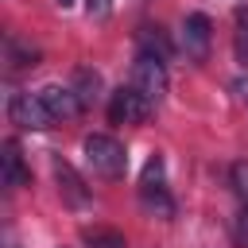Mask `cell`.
Listing matches in <instances>:
<instances>
[{
    "label": "cell",
    "mask_w": 248,
    "mask_h": 248,
    "mask_svg": "<svg viewBox=\"0 0 248 248\" xmlns=\"http://www.w3.org/2000/svg\"><path fill=\"white\" fill-rule=\"evenodd\" d=\"M70 89H74V97H78V101H81V108H85V105H93V101L101 97V74H97L93 66H78V70H74Z\"/></svg>",
    "instance_id": "30bf717a"
},
{
    "label": "cell",
    "mask_w": 248,
    "mask_h": 248,
    "mask_svg": "<svg viewBox=\"0 0 248 248\" xmlns=\"http://www.w3.org/2000/svg\"><path fill=\"white\" fill-rule=\"evenodd\" d=\"M147 112H151V101L132 85H120L108 97V120L112 124H140V120H147Z\"/></svg>",
    "instance_id": "5b68a950"
},
{
    "label": "cell",
    "mask_w": 248,
    "mask_h": 248,
    "mask_svg": "<svg viewBox=\"0 0 248 248\" xmlns=\"http://www.w3.org/2000/svg\"><path fill=\"white\" fill-rule=\"evenodd\" d=\"M132 89H140V93L155 105V101L167 93V70H163V58L140 50L136 62H132Z\"/></svg>",
    "instance_id": "3957f363"
},
{
    "label": "cell",
    "mask_w": 248,
    "mask_h": 248,
    "mask_svg": "<svg viewBox=\"0 0 248 248\" xmlns=\"http://www.w3.org/2000/svg\"><path fill=\"white\" fill-rule=\"evenodd\" d=\"M85 12H89L93 19H105V16L112 12V0H85Z\"/></svg>",
    "instance_id": "2e32d148"
},
{
    "label": "cell",
    "mask_w": 248,
    "mask_h": 248,
    "mask_svg": "<svg viewBox=\"0 0 248 248\" xmlns=\"http://www.w3.org/2000/svg\"><path fill=\"white\" fill-rule=\"evenodd\" d=\"M236 54L248 62V8H236Z\"/></svg>",
    "instance_id": "5bb4252c"
},
{
    "label": "cell",
    "mask_w": 248,
    "mask_h": 248,
    "mask_svg": "<svg viewBox=\"0 0 248 248\" xmlns=\"http://www.w3.org/2000/svg\"><path fill=\"white\" fill-rule=\"evenodd\" d=\"M8 120L16 128H23V132H43V128L54 124L50 112H46V105L39 101V93H16L8 101Z\"/></svg>",
    "instance_id": "277c9868"
},
{
    "label": "cell",
    "mask_w": 248,
    "mask_h": 248,
    "mask_svg": "<svg viewBox=\"0 0 248 248\" xmlns=\"http://www.w3.org/2000/svg\"><path fill=\"white\" fill-rule=\"evenodd\" d=\"M229 178H232V190H236L240 205H248V163H232L229 167Z\"/></svg>",
    "instance_id": "4fadbf2b"
},
{
    "label": "cell",
    "mask_w": 248,
    "mask_h": 248,
    "mask_svg": "<svg viewBox=\"0 0 248 248\" xmlns=\"http://www.w3.org/2000/svg\"><path fill=\"white\" fill-rule=\"evenodd\" d=\"M0 167H4V186L8 190H19L27 186V167H23V155H19V143L16 140H4L0 143Z\"/></svg>",
    "instance_id": "9c48e42d"
},
{
    "label": "cell",
    "mask_w": 248,
    "mask_h": 248,
    "mask_svg": "<svg viewBox=\"0 0 248 248\" xmlns=\"http://www.w3.org/2000/svg\"><path fill=\"white\" fill-rule=\"evenodd\" d=\"M232 93H236L240 101H248V78H236V81H232Z\"/></svg>",
    "instance_id": "e0dca14e"
},
{
    "label": "cell",
    "mask_w": 248,
    "mask_h": 248,
    "mask_svg": "<svg viewBox=\"0 0 248 248\" xmlns=\"http://www.w3.org/2000/svg\"><path fill=\"white\" fill-rule=\"evenodd\" d=\"M81 151H85V163L93 167V174H101V178H124V170H128V151H124L112 136L93 132V136L81 140Z\"/></svg>",
    "instance_id": "6da1fadb"
},
{
    "label": "cell",
    "mask_w": 248,
    "mask_h": 248,
    "mask_svg": "<svg viewBox=\"0 0 248 248\" xmlns=\"http://www.w3.org/2000/svg\"><path fill=\"white\" fill-rule=\"evenodd\" d=\"M81 240H85L89 248H128L124 232H116V229H85Z\"/></svg>",
    "instance_id": "8fae6325"
},
{
    "label": "cell",
    "mask_w": 248,
    "mask_h": 248,
    "mask_svg": "<svg viewBox=\"0 0 248 248\" xmlns=\"http://www.w3.org/2000/svg\"><path fill=\"white\" fill-rule=\"evenodd\" d=\"M39 101L46 105L50 120H70V116L81 112V101L74 97L70 85H43V89H39Z\"/></svg>",
    "instance_id": "ba28073f"
},
{
    "label": "cell",
    "mask_w": 248,
    "mask_h": 248,
    "mask_svg": "<svg viewBox=\"0 0 248 248\" xmlns=\"http://www.w3.org/2000/svg\"><path fill=\"white\" fill-rule=\"evenodd\" d=\"M54 182H58V194H62V202H66L70 209H81V205H89V186L81 182V174H78L70 163L54 159Z\"/></svg>",
    "instance_id": "52a82bcc"
},
{
    "label": "cell",
    "mask_w": 248,
    "mask_h": 248,
    "mask_svg": "<svg viewBox=\"0 0 248 248\" xmlns=\"http://www.w3.org/2000/svg\"><path fill=\"white\" fill-rule=\"evenodd\" d=\"M209 35H213L209 16H202V12L186 16V23H182V46H186V54H190L194 62H205V54H209Z\"/></svg>",
    "instance_id": "8992f818"
},
{
    "label": "cell",
    "mask_w": 248,
    "mask_h": 248,
    "mask_svg": "<svg viewBox=\"0 0 248 248\" xmlns=\"http://www.w3.org/2000/svg\"><path fill=\"white\" fill-rule=\"evenodd\" d=\"M232 244L248 248V205H240V213L232 217Z\"/></svg>",
    "instance_id": "9a60e30c"
},
{
    "label": "cell",
    "mask_w": 248,
    "mask_h": 248,
    "mask_svg": "<svg viewBox=\"0 0 248 248\" xmlns=\"http://www.w3.org/2000/svg\"><path fill=\"white\" fill-rule=\"evenodd\" d=\"M54 4H58V8H74V0H54Z\"/></svg>",
    "instance_id": "ac0fdd59"
},
{
    "label": "cell",
    "mask_w": 248,
    "mask_h": 248,
    "mask_svg": "<svg viewBox=\"0 0 248 248\" xmlns=\"http://www.w3.org/2000/svg\"><path fill=\"white\" fill-rule=\"evenodd\" d=\"M8 62H12V70L35 66V62H39V50H35L31 43H19V39L12 35V39H8Z\"/></svg>",
    "instance_id": "7c38bea8"
},
{
    "label": "cell",
    "mask_w": 248,
    "mask_h": 248,
    "mask_svg": "<svg viewBox=\"0 0 248 248\" xmlns=\"http://www.w3.org/2000/svg\"><path fill=\"white\" fill-rule=\"evenodd\" d=\"M140 202L143 209L159 213V217H170L174 213V202L167 194V167H163V155H151L143 174H140Z\"/></svg>",
    "instance_id": "7a4b0ae2"
}]
</instances>
